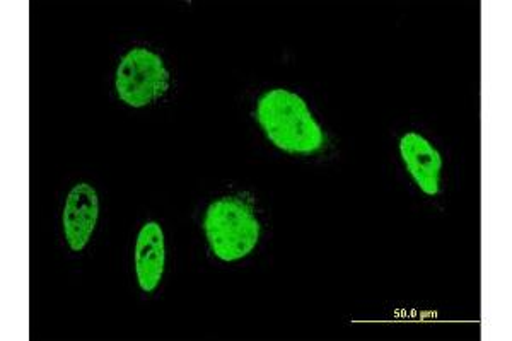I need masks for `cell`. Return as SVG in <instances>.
I'll return each instance as SVG.
<instances>
[{
	"label": "cell",
	"instance_id": "cell-1",
	"mask_svg": "<svg viewBox=\"0 0 512 341\" xmlns=\"http://www.w3.org/2000/svg\"><path fill=\"white\" fill-rule=\"evenodd\" d=\"M256 118L268 140L289 154L320 151L325 135L301 96L272 89L258 99Z\"/></svg>",
	"mask_w": 512,
	"mask_h": 341
},
{
	"label": "cell",
	"instance_id": "cell-2",
	"mask_svg": "<svg viewBox=\"0 0 512 341\" xmlns=\"http://www.w3.org/2000/svg\"><path fill=\"white\" fill-rule=\"evenodd\" d=\"M205 236L212 253L222 261L250 255L260 239V222L248 203L224 197L210 205L204 220Z\"/></svg>",
	"mask_w": 512,
	"mask_h": 341
},
{
	"label": "cell",
	"instance_id": "cell-3",
	"mask_svg": "<svg viewBox=\"0 0 512 341\" xmlns=\"http://www.w3.org/2000/svg\"><path fill=\"white\" fill-rule=\"evenodd\" d=\"M118 96L132 108H144L163 98L169 72L163 58L147 48H134L120 60L115 81Z\"/></svg>",
	"mask_w": 512,
	"mask_h": 341
},
{
	"label": "cell",
	"instance_id": "cell-4",
	"mask_svg": "<svg viewBox=\"0 0 512 341\" xmlns=\"http://www.w3.org/2000/svg\"><path fill=\"white\" fill-rule=\"evenodd\" d=\"M99 198L93 186L79 183L70 190L65 202L64 232L67 244L72 251H82L93 236L94 227L98 224Z\"/></svg>",
	"mask_w": 512,
	"mask_h": 341
},
{
	"label": "cell",
	"instance_id": "cell-5",
	"mask_svg": "<svg viewBox=\"0 0 512 341\" xmlns=\"http://www.w3.org/2000/svg\"><path fill=\"white\" fill-rule=\"evenodd\" d=\"M400 152L415 183L425 195H437L441 188L443 159L436 147L420 133L408 132L400 140Z\"/></svg>",
	"mask_w": 512,
	"mask_h": 341
},
{
	"label": "cell",
	"instance_id": "cell-6",
	"mask_svg": "<svg viewBox=\"0 0 512 341\" xmlns=\"http://www.w3.org/2000/svg\"><path fill=\"white\" fill-rule=\"evenodd\" d=\"M166 265L164 232L158 222H147L135 243V273L140 289L151 294L158 289Z\"/></svg>",
	"mask_w": 512,
	"mask_h": 341
}]
</instances>
